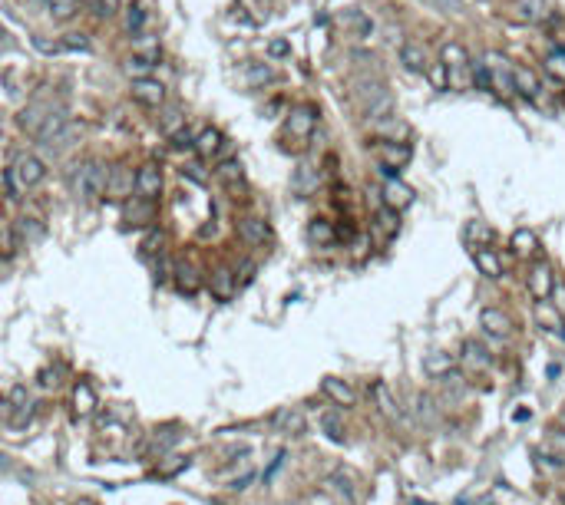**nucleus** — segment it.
I'll list each match as a JSON object with an SVG mask.
<instances>
[{
  "mask_svg": "<svg viewBox=\"0 0 565 505\" xmlns=\"http://www.w3.org/2000/svg\"><path fill=\"white\" fill-rule=\"evenodd\" d=\"M10 238H14V245L17 248H24V245H37V241H44L46 238V225L40 222V218H17L14 228H10Z\"/></svg>",
  "mask_w": 565,
  "mask_h": 505,
  "instance_id": "nucleus-3",
  "label": "nucleus"
},
{
  "mask_svg": "<svg viewBox=\"0 0 565 505\" xmlns=\"http://www.w3.org/2000/svg\"><path fill=\"white\" fill-rule=\"evenodd\" d=\"M238 235L245 238L248 245H265L268 238H271V228H268L265 218H254V215H248V218H241V222H238Z\"/></svg>",
  "mask_w": 565,
  "mask_h": 505,
  "instance_id": "nucleus-14",
  "label": "nucleus"
},
{
  "mask_svg": "<svg viewBox=\"0 0 565 505\" xmlns=\"http://www.w3.org/2000/svg\"><path fill=\"white\" fill-rule=\"evenodd\" d=\"M163 241H165V235L159 231V228H152V231H149V238L142 241V254H146V258H149V254H163Z\"/></svg>",
  "mask_w": 565,
  "mask_h": 505,
  "instance_id": "nucleus-46",
  "label": "nucleus"
},
{
  "mask_svg": "<svg viewBox=\"0 0 565 505\" xmlns=\"http://www.w3.org/2000/svg\"><path fill=\"white\" fill-rule=\"evenodd\" d=\"M562 502H565V499H562Z\"/></svg>",
  "mask_w": 565,
  "mask_h": 505,
  "instance_id": "nucleus-64",
  "label": "nucleus"
},
{
  "mask_svg": "<svg viewBox=\"0 0 565 505\" xmlns=\"http://www.w3.org/2000/svg\"><path fill=\"white\" fill-rule=\"evenodd\" d=\"M208 287H212V297H219V301H232V294L238 291L235 271H232V267H215L212 278H208Z\"/></svg>",
  "mask_w": 565,
  "mask_h": 505,
  "instance_id": "nucleus-9",
  "label": "nucleus"
},
{
  "mask_svg": "<svg viewBox=\"0 0 565 505\" xmlns=\"http://www.w3.org/2000/svg\"><path fill=\"white\" fill-rule=\"evenodd\" d=\"M486 66H490L492 86L499 89L503 96H512V93H516V83H512V66H509V59L499 57V53H490V57H486Z\"/></svg>",
  "mask_w": 565,
  "mask_h": 505,
  "instance_id": "nucleus-4",
  "label": "nucleus"
},
{
  "mask_svg": "<svg viewBox=\"0 0 565 505\" xmlns=\"http://www.w3.org/2000/svg\"><path fill=\"white\" fill-rule=\"evenodd\" d=\"M410 202H414V189H410V185H403L400 178H387V185H384V205L403 208V205H410Z\"/></svg>",
  "mask_w": 565,
  "mask_h": 505,
  "instance_id": "nucleus-18",
  "label": "nucleus"
},
{
  "mask_svg": "<svg viewBox=\"0 0 565 505\" xmlns=\"http://www.w3.org/2000/svg\"><path fill=\"white\" fill-rule=\"evenodd\" d=\"M176 439H178L176 426H169V430H156V432H152V452H159V456H163L165 449H172V446H176Z\"/></svg>",
  "mask_w": 565,
  "mask_h": 505,
  "instance_id": "nucleus-39",
  "label": "nucleus"
},
{
  "mask_svg": "<svg viewBox=\"0 0 565 505\" xmlns=\"http://www.w3.org/2000/svg\"><path fill=\"white\" fill-rule=\"evenodd\" d=\"M142 23H146V10H142L139 3H133V7L126 10V27H129V30H139Z\"/></svg>",
  "mask_w": 565,
  "mask_h": 505,
  "instance_id": "nucleus-49",
  "label": "nucleus"
},
{
  "mask_svg": "<svg viewBox=\"0 0 565 505\" xmlns=\"http://www.w3.org/2000/svg\"><path fill=\"white\" fill-rule=\"evenodd\" d=\"M152 66H156V57H142V53H136V57H129V63H126V73L129 76L136 73V79H139V76H149Z\"/></svg>",
  "mask_w": 565,
  "mask_h": 505,
  "instance_id": "nucleus-41",
  "label": "nucleus"
},
{
  "mask_svg": "<svg viewBox=\"0 0 565 505\" xmlns=\"http://www.w3.org/2000/svg\"><path fill=\"white\" fill-rule=\"evenodd\" d=\"M321 426H324L327 439H334V443H344V426H341V419H337V416L327 413L324 419H321Z\"/></svg>",
  "mask_w": 565,
  "mask_h": 505,
  "instance_id": "nucleus-45",
  "label": "nucleus"
},
{
  "mask_svg": "<svg viewBox=\"0 0 565 505\" xmlns=\"http://www.w3.org/2000/svg\"><path fill=\"white\" fill-rule=\"evenodd\" d=\"M400 63H403V70H410V73H423V70H427V53H423V46L403 44L400 46Z\"/></svg>",
  "mask_w": 565,
  "mask_h": 505,
  "instance_id": "nucleus-20",
  "label": "nucleus"
},
{
  "mask_svg": "<svg viewBox=\"0 0 565 505\" xmlns=\"http://www.w3.org/2000/svg\"><path fill=\"white\" fill-rule=\"evenodd\" d=\"M423 370L433 373V377H446V373L453 370V360L446 354H427L423 356Z\"/></svg>",
  "mask_w": 565,
  "mask_h": 505,
  "instance_id": "nucleus-36",
  "label": "nucleus"
},
{
  "mask_svg": "<svg viewBox=\"0 0 565 505\" xmlns=\"http://www.w3.org/2000/svg\"><path fill=\"white\" fill-rule=\"evenodd\" d=\"M535 248H539V238H535V231H529V228H519V231H512V251L516 254H535Z\"/></svg>",
  "mask_w": 565,
  "mask_h": 505,
  "instance_id": "nucleus-34",
  "label": "nucleus"
},
{
  "mask_svg": "<svg viewBox=\"0 0 565 505\" xmlns=\"http://www.w3.org/2000/svg\"><path fill=\"white\" fill-rule=\"evenodd\" d=\"M410 505H427V502H410Z\"/></svg>",
  "mask_w": 565,
  "mask_h": 505,
  "instance_id": "nucleus-62",
  "label": "nucleus"
},
{
  "mask_svg": "<svg viewBox=\"0 0 565 505\" xmlns=\"http://www.w3.org/2000/svg\"><path fill=\"white\" fill-rule=\"evenodd\" d=\"M172 146L176 149H195V133L192 129H185V126H178L176 133H172Z\"/></svg>",
  "mask_w": 565,
  "mask_h": 505,
  "instance_id": "nucleus-47",
  "label": "nucleus"
},
{
  "mask_svg": "<svg viewBox=\"0 0 565 505\" xmlns=\"http://www.w3.org/2000/svg\"><path fill=\"white\" fill-rule=\"evenodd\" d=\"M163 192V172H159V165L146 162L139 172H136V195H142V198H159Z\"/></svg>",
  "mask_w": 565,
  "mask_h": 505,
  "instance_id": "nucleus-7",
  "label": "nucleus"
},
{
  "mask_svg": "<svg viewBox=\"0 0 565 505\" xmlns=\"http://www.w3.org/2000/svg\"><path fill=\"white\" fill-rule=\"evenodd\" d=\"M512 83H516V89H519L522 96H529V99L539 96V79H535L532 70H526V66H512Z\"/></svg>",
  "mask_w": 565,
  "mask_h": 505,
  "instance_id": "nucleus-26",
  "label": "nucleus"
},
{
  "mask_svg": "<svg viewBox=\"0 0 565 505\" xmlns=\"http://www.w3.org/2000/svg\"><path fill=\"white\" fill-rule=\"evenodd\" d=\"M535 321L542 327H549V330H559L562 327V314H559V307H552L549 297H546V301H535Z\"/></svg>",
  "mask_w": 565,
  "mask_h": 505,
  "instance_id": "nucleus-28",
  "label": "nucleus"
},
{
  "mask_svg": "<svg viewBox=\"0 0 565 505\" xmlns=\"http://www.w3.org/2000/svg\"><path fill=\"white\" fill-rule=\"evenodd\" d=\"M222 142H225V139H222V133H219V129H202V133L195 135V152H198L202 159H212V155L222 149Z\"/></svg>",
  "mask_w": 565,
  "mask_h": 505,
  "instance_id": "nucleus-23",
  "label": "nucleus"
},
{
  "mask_svg": "<svg viewBox=\"0 0 565 505\" xmlns=\"http://www.w3.org/2000/svg\"><path fill=\"white\" fill-rule=\"evenodd\" d=\"M271 426L278 432H288V436H297V432H304V413L295 410V406H281L278 413L271 416Z\"/></svg>",
  "mask_w": 565,
  "mask_h": 505,
  "instance_id": "nucleus-11",
  "label": "nucleus"
},
{
  "mask_svg": "<svg viewBox=\"0 0 565 505\" xmlns=\"http://www.w3.org/2000/svg\"><path fill=\"white\" fill-rule=\"evenodd\" d=\"M407 162H410V146L384 139V146H380V165H390V169H397V172H400Z\"/></svg>",
  "mask_w": 565,
  "mask_h": 505,
  "instance_id": "nucleus-19",
  "label": "nucleus"
},
{
  "mask_svg": "<svg viewBox=\"0 0 565 505\" xmlns=\"http://www.w3.org/2000/svg\"><path fill=\"white\" fill-rule=\"evenodd\" d=\"M252 278H254V265H252V261H245V265H241V271H238V274H235L238 287H241V284H248V281H252Z\"/></svg>",
  "mask_w": 565,
  "mask_h": 505,
  "instance_id": "nucleus-56",
  "label": "nucleus"
},
{
  "mask_svg": "<svg viewBox=\"0 0 565 505\" xmlns=\"http://www.w3.org/2000/svg\"><path fill=\"white\" fill-rule=\"evenodd\" d=\"M268 53H271V57H288V53H291V44H288V40H271V44H268Z\"/></svg>",
  "mask_w": 565,
  "mask_h": 505,
  "instance_id": "nucleus-55",
  "label": "nucleus"
},
{
  "mask_svg": "<svg viewBox=\"0 0 565 505\" xmlns=\"http://www.w3.org/2000/svg\"><path fill=\"white\" fill-rule=\"evenodd\" d=\"M126 222L129 225H152L156 222V202L152 198H142V195H129L126 202Z\"/></svg>",
  "mask_w": 565,
  "mask_h": 505,
  "instance_id": "nucleus-8",
  "label": "nucleus"
},
{
  "mask_svg": "<svg viewBox=\"0 0 565 505\" xmlns=\"http://www.w3.org/2000/svg\"><path fill=\"white\" fill-rule=\"evenodd\" d=\"M281 462H284V452H278V456H275V462H271V469L265 473V482H268V479H271L275 473H278V469H281Z\"/></svg>",
  "mask_w": 565,
  "mask_h": 505,
  "instance_id": "nucleus-60",
  "label": "nucleus"
},
{
  "mask_svg": "<svg viewBox=\"0 0 565 505\" xmlns=\"http://www.w3.org/2000/svg\"><path fill=\"white\" fill-rule=\"evenodd\" d=\"M373 231H377V238L397 235V231H400V215H397V208H390V205L377 208V215H373Z\"/></svg>",
  "mask_w": 565,
  "mask_h": 505,
  "instance_id": "nucleus-16",
  "label": "nucleus"
},
{
  "mask_svg": "<svg viewBox=\"0 0 565 505\" xmlns=\"http://www.w3.org/2000/svg\"><path fill=\"white\" fill-rule=\"evenodd\" d=\"M46 7H50V14H53V20H70V17L76 14V0H46Z\"/></svg>",
  "mask_w": 565,
  "mask_h": 505,
  "instance_id": "nucleus-42",
  "label": "nucleus"
},
{
  "mask_svg": "<svg viewBox=\"0 0 565 505\" xmlns=\"http://www.w3.org/2000/svg\"><path fill=\"white\" fill-rule=\"evenodd\" d=\"M463 363H470L476 370H486V367H490V354H486L476 341H463Z\"/></svg>",
  "mask_w": 565,
  "mask_h": 505,
  "instance_id": "nucleus-31",
  "label": "nucleus"
},
{
  "mask_svg": "<svg viewBox=\"0 0 565 505\" xmlns=\"http://www.w3.org/2000/svg\"><path fill=\"white\" fill-rule=\"evenodd\" d=\"M327 486L337 492V495H344V499H354V495H357V489H354V475L347 473V469H337V473L327 479Z\"/></svg>",
  "mask_w": 565,
  "mask_h": 505,
  "instance_id": "nucleus-32",
  "label": "nucleus"
},
{
  "mask_svg": "<svg viewBox=\"0 0 565 505\" xmlns=\"http://www.w3.org/2000/svg\"><path fill=\"white\" fill-rule=\"evenodd\" d=\"M73 410L76 416H89L96 410V393H93V386L89 383H76L73 390Z\"/></svg>",
  "mask_w": 565,
  "mask_h": 505,
  "instance_id": "nucleus-27",
  "label": "nucleus"
},
{
  "mask_svg": "<svg viewBox=\"0 0 565 505\" xmlns=\"http://www.w3.org/2000/svg\"><path fill=\"white\" fill-rule=\"evenodd\" d=\"M133 99L142 106H163L165 86L159 79H152V76H139V79H133Z\"/></svg>",
  "mask_w": 565,
  "mask_h": 505,
  "instance_id": "nucleus-6",
  "label": "nucleus"
},
{
  "mask_svg": "<svg viewBox=\"0 0 565 505\" xmlns=\"http://www.w3.org/2000/svg\"><path fill=\"white\" fill-rule=\"evenodd\" d=\"M516 17L522 23H535L546 17V0H516Z\"/></svg>",
  "mask_w": 565,
  "mask_h": 505,
  "instance_id": "nucleus-29",
  "label": "nucleus"
},
{
  "mask_svg": "<svg viewBox=\"0 0 565 505\" xmlns=\"http://www.w3.org/2000/svg\"><path fill=\"white\" fill-rule=\"evenodd\" d=\"M473 79H476V86H479V89H490L492 86L490 66H486V63H473Z\"/></svg>",
  "mask_w": 565,
  "mask_h": 505,
  "instance_id": "nucleus-51",
  "label": "nucleus"
},
{
  "mask_svg": "<svg viewBox=\"0 0 565 505\" xmlns=\"http://www.w3.org/2000/svg\"><path fill=\"white\" fill-rule=\"evenodd\" d=\"M106 169L103 162H96V159H86V162H80L70 169V189H73L76 198H96V195L106 192Z\"/></svg>",
  "mask_w": 565,
  "mask_h": 505,
  "instance_id": "nucleus-1",
  "label": "nucleus"
},
{
  "mask_svg": "<svg viewBox=\"0 0 565 505\" xmlns=\"http://www.w3.org/2000/svg\"><path fill=\"white\" fill-rule=\"evenodd\" d=\"M3 182H7V189H10V198H17V195L24 192V189H20V185H17V178H14V172H10V169H7V172H3Z\"/></svg>",
  "mask_w": 565,
  "mask_h": 505,
  "instance_id": "nucleus-58",
  "label": "nucleus"
},
{
  "mask_svg": "<svg viewBox=\"0 0 565 505\" xmlns=\"http://www.w3.org/2000/svg\"><path fill=\"white\" fill-rule=\"evenodd\" d=\"M466 238H470V241H476V238H483V241H490V238H492V231H490V228H483V225H479V222H470V225H466Z\"/></svg>",
  "mask_w": 565,
  "mask_h": 505,
  "instance_id": "nucleus-54",
  "label": "nucleus"
},
{
  "mask_svg": "<svg viewBox=\"0 0 565 505\" xmlns=\"http://www.w3.org/2000/svg\"><path fill=\"white\" fill-rule=\"evenodd\" d=\"M176 284H178V291L182 294H195L198 287H202V278H198V271H195L192 265H176Z\"/></svg>",
  "mask_w": 565,
  "mask_h": 505,
  "instance_id": "nucleus-25",
  "label": "nucleus"
},
{
  "mask_svg": "<svg viewBox=\"0 0 565 505\" xmlns=\"http://www.w3.org/2000/svg\"><path fill=\"white\" fill-rule=\"evenodd\" d=\"M248 482H252V473H248V475H241V479H235V482H232V489H245Z\"/></svg>",
  "mask_w": 565,
  "mask_h": 505,
  "instance_id": "nucleus-61",
  "label": "nucleus"
},
{
  "mask_svg": "<svg viewBox=\"0 0 565 505\" xmlns=\"http://www.w3.org/2000/svg\"><path fill=\"white\" fill-rule=\"evenodd\" d=\"M59 50H70V53H89L93 50V44H89V37L86 33H66L63 40H59Z\"/></svg>",
  "mask_w": 565,
  "mask_h": 505,
  "instance_id": "nucleus-40",
  "label": "nucleus"
},
{
  "mask_svg": "<svg viewBox=\"0 0 565 505\" xmlns=\"http://www.w3.org/2000/svg\"><path fill=\"white\" fill-rule=\"evenodd\" d=\"M89 14L100 17V20H109L113 14H119V7H122V0H86Z\"/></svg>",
  "mask_w": 565,
  "mask_h": 505,
  "instance_id": "nucleus-38",
  "label": "nucleus"
},
{
  "mask_svg": "<svg viewBox=\"0 0 565 505\" xmlns=\"http://www.w3.org/2000/svg\"><path fill=\"white\" fill-rule=\"evenodd\" d=\"M473 261H476V267H479L486 278H499V274H503L499 258H496L490 248H483V245H473Z\"/></svg>",
  "mask_w": 565,
  "mask_h": 505,
  "instance_id": "nucleus-21",
  "label": "nucleus"
},
{
  "mask_svg": "<svg viewBox=\"0 0 565 505\" xmlns=\"http://www.w3.org/2000/svg\"><path fill=\"white\" fill-rule=\"evenodd\" d=\"M321 390H324L331 400L337 403V406H354L357 403V393H354V386L347 383V380H337V377H327L324 383H321Z\"/></svg>",
  "mask_w": 565,
  "mask_h": 505,
  "instance_id": "nucleus-15",
  "label": "nucleus"
},
{
  "mask_svg": "<svg viewBox=\"0 0 565 505\" xmlns=\"http://www.w3.org/2000/svg\"><path fill=\"white\" fill-rule=\"evenodd\" d=\"M178 126H185V119L178 116V109H169V113H165V119H163V129H165L169 135H172V133L178 129Z\"/></svg>",
  "mask_w": 565,
  "mask_h": 505,
  "instance_id": "nucleus-53",
  "label": "nucleus"
},
{
  "mask_svg": "<svg viewBox=\"0 0 565 505\" xmlns=\"http://www.w3.org/2000/svg\"><path fill=\"white\" fill-rule=\"evenodd\" d=\"M344 23L357 27V30H360V37H367V33H371V20H367L364 14H354V10H351V14H344Z\"/></svg>",
  "mask_w": 565,
  "mask_h": 505,
  "instance_id": "nucleus-50",
  "label": "nucleus"
},
{
  "mask_svg": "<svg viewBox=\"0 0 565 505\" xmlns=\"http://www.w3.org/2000/svg\"><path fill=\"white\" fill-rule=\"evenodd\" d=\"M546 66H549V73H552V76L565 79V53H552V57L546 59Z\"/></svg>",
  "mask_w": 565,
  "mask_h": 505,
  "instance_id": "nucleus-52",
  "label": "nucleus"
},
{
  "mask_svg": "<svg viewBox=\"0 0 565 505\" xmlns=\"http://www.w3.org/2000/svg\"><path fill=\"white\" fill-rule=\"evenodd\" d=\"M373 400H377V406H380V413L387 419H400V410H397V403H393V397H390V390L384 383H373Z\"/></svg>",
  "mask_w": 565,
  "mask_h": 505,
  "instance_id": "nucleus-33",
  "label": "nucleus"
},
{
  "mask_svg": "<svg viewBox=\"0 0 565 505\" xmlns=\"http://www.w3.org/2000/svg\"><path fill=\"white\" fill-rule=\"evenodd\" d=\"M198 169H202V165H185V169H182V175H192L195 178V182H205V175H202V172H198Z\"/></svg>",
  "mask_w": 565,
  "mask_h": 505,
  "instance_id": "nucleus-59",
  "label": "nucleus"
},
{
  "mask_svg": "<svg viewBox=\"0 0 565 505\" xmlns=\"http://www.w3.org/2000/svg\"><path fill=\"white\" fill-rule=\"evenodd\" d=\"M80 133H83V126L70 119V122H66V126H63V129H59V133L53 135L50 142H44V146H50V149H66V146H70V142H73V139H76V135H80Z\"/></svg>",
  "mask_w": 565,
  "mask_h": 505,
  "instance_id": "nucleus-35",
  "label": "nucleus"
},
{
  "mask_svg": "<svg viewBox=\"0 0 565 505\" xmlns=\"http://www.w3.org/2000/svg\"><path fill=\"white\" fill-rule=\"evenodd\" d=\"M241 175H245V172H241V162H238V159H228V162H222L219 169H215V178H219V182H225V185H235V182H241Z\"/></svg>",
  "mask_w": 565,
  "mask_h": 505,
  "instance_id": "nucleus-37",
  "label": "nucleus"
},
{
  "mask_svg": "<svg viewBox=\"0 0 565 505\" xmlns=\"http://www.w3.org/2000/svg\"><path fill=\"white\" fill-rule=\"evenodd\" d=\"M275 76H278V73H275L268 63H248V66H245V73H241V79H245V86L258 89V86H265V83H271Z\"/></svg>",
  "mask_w": 565,
  "mask_h": 505,
  "instance_id": "nucleus-24",
  "label": "nucleus"
},
{
  "mask_svg": "<svg viewBox=\"0 0 565 505\" xmlns=\"http://www.w3.org/2000/svg\"><path fill=\"white\" fill-rule=\"evenodd\" d=\"M427 73H430V83H433L436 89H446V86H450V66H446L443 59H440L436 66H430Z\"/></svg>",
  "mask_w": 565,
  "mask_h": 505,
  "instance_id": "nucleus-44",
  "label": "nucleus"
},
{
  "mask_svg": "<svg viewBox=\"0 0 565 505\" xmlns=\"http://www.w3.org/2000/svg\"><path fill=\"white\" fill-rule=\"evenodd\" d=\"M317 182H321V178H317V172H314L311 165H301L295 172V178H291V185H295L297 195H311L314 189H317Z\"/></svg>",
  "mask_w": 565,
  "mask_h": 505,
  "instance_id": "nucleus-30",
  "label": "nucleus"
},
{
  "mask_svg": "<svg viewBox=\"0 0 565 505\" xmlns=\"http://www.w3.org/2000/svg\"><path fill=\"white\" fill-rule=\"evenodd\" d=\"M440 59H443L446 66H460V63H466V50L460 44H446L440 50Z\"/></svg>",
  "mask_w": 565,
  "mask_h": 505,
  "instance_id": "nucleus-43",
  "label": "nucleus"
},
{
  "mask_svg": "<svg viewBox=\"0 0 565 505\" xmlns=\"http://www.w3.org/2000/svg\"><path fill=\"white\" fill-rule=\"evenodd\" d=\"M479 324H483V330H486V334H492V337H509V330H512L509 314L499 311V307H486V311H483V317H479Z\"/></svg>",
  "mask_w": 565,
  "mask_h": 505,
  "instance_id": "nucleus-13",
  "label": "nucleus"
},
{
  "mask_svg": "<svg viewBox=\"0 0 565 505\" xmlns=\"http://www.w3.org/2000/svg\"><path fill=\"white\" fill-rule=\"evenodd\" d=\"M0 135H3V122H0Z\"/></svg>",
  "mask_w": 565,
  "mask_h": 505,
  "instance_id": "nucleus-63",
  "label": "nucleus"
},
{
  "mask_svg": "<svg viewBox=\"0 0 565 505\" xmlns=\"http://www.w3.org/2000/svg\"><path fill=\"white\" fill-rule=\"evenodd\" d=\"M136 189V175L133 169H126V165H116V169H109L106 172V195L109 198H129Z\"/></svg>",
  "mask_w": 565,
  "mask_h": 505,
  "instance_id": "nucleus-5",
  "label": "nucleus"
},
{
  "mask_svg": "<svg viewBox=\"0 0 565 505\" xmlns=\"http://www.w3.org/2000/svg\"><path fill=\"white\" fill-rule=\"evenodd\" d=\"M334 238H337V231H334V225L327 222V218H314V222L308 225V241H311V245H317V248L334 245Z\"/></svg>",
  "mask_w": 565,
  "mask_h": 505,
  "instance_id": "nucleus-22",
  "label": "nucleus"
},
{
  "mask_svg": "<svg viewBox=\"0 0 565 505\" xmlns=\"http://www.w3.org/2000/svg\"><path fill=\"white\" fill-rule=\"evenodd\" d=\"M436 7H443L446 14H463V3L460 0H433Z\"/></svg>",
  "mask_w": 565,
  "mask_h": 505,
  "instance_id": "nucleus-57",
  "label": "nucleus"
},
{
  "mask_svg": "<svg viewBox=\"0 0 565 505\" xmlns=\"http://www.w3.org/2000/svg\"><path fill=\"white\" fill-rule=\"evenodd\" d=\"M182 469H189V459H182V456H172V462L159 466V479H172V475L182 473Z\"/></svg>",
  "mask_w": 565,
  "mask_h": 505,
  "instance_id": "nucleus-48",
  "label": "nucleus"
},
{
  "mask_svg": "<svg viewBox=\"0 0 565 505\" xmlns=\"http://www.w3.org/2000/svg\"><path fill=\"white\" fill-rule=\"evenodd\" d=\"M50 116V106H40V103H30L27 109H20V116H17V122H20V129L30 135H37L40 133V126H44V119Z\"/></svg>",
  "mask_w": 565,
  "mask_h": 505,
  "instance_id": "nucleus-17",
  "label": "nucleus"
},
{
  "mask_svg": "<svg viewBox=\"0 0 565 505\" xmlns=\"http://www.w3.org/2000/svg\"><path fill=\"white\" fill-rule=\"evenodd\" d=\"M555 287V278H552V267L549 265H535L529 271V291H532L535 301H546Z\"/></svg>",
  "mask_w": 565,
  "mask_h": 505,
  "instance_id": "nucleus-12",
  "label": "nucleus"
},
{
  "mask_svg": "<svg viewBox=\"0 0 565 505\" xmlns=\"http://www.w3.org/2000/svg\"><path fill=\"white\" fill-rule=\"evenodd\" d=\"M314 122H317V109L314 106H297V109H291V116H288V133L304 139V135H311Z\"/></svg>",
  "mask_w": 565,
  "mask_h": 505,
  "instance_id": "nucleus-10",
  "label": "nucleus"
},
{
  "mask_svg": "<svg viewBox=\"0 0 565 505\" xmlns=\"http://www.w3.org/2000/svg\"><path fill=\"white\" fill-rule=\"evenodd\" d=\"M10 172H14V178H17V185L27 192V189H33V185H40L46 178V165H44V159L40 155H17L14 159V165H10Z\"/></svg>",
  "mask_w": 565,
  "mask_h": 505,
  "instance_id": "nucleus-2",
  "label": "nucleus"
}]
</instances>
